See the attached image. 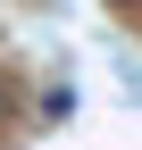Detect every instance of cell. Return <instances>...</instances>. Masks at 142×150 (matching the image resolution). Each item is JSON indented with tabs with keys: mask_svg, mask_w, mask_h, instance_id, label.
<instances>
[{
	"mask_svg": "<svg viewBox=\"0 0 142 150\" xmlns=\"http://www.w3.org/2000/svg\"><path fill=\"white\" fill-rule=\"evenodd\" d=\"M9 108H17V92H9V75H0V117H9Z\"/></svg>",
	"mask_w": 142,
	"mask_h": 150,
	"instance_id": "obj_1",
	"label": "cell"
},
{
	"mask_svg": "<svg viewBox=\"0 0 142 150\" xmlns=\"http://www.w3.org/2000/svg\"><path fill=\"white\" fill-rule=\"evenodd\" d=\"M109 8H142V0H109Z\"/></svg>",
	"mask_w": 142,
	"mask_h": 150,
	"instance_id": "obj_2",
	"label": "cell"
}]
</instances>
